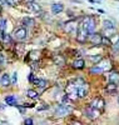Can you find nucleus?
I'll use <instances>...</instances> for the list:
<instances>
[{
    "mask_svg": "<svg viewBox=\"0 0 119 125\" xmlns=\"http://www.w3.org/2000/svg\"><path fill=\"white\" fill-rule=\"evenodd\" d=\"M82 25H83V28L90 34V33H93V31L95 30L96 21H95V19H94V18H92V16H86V18L83 19Z\"/></svg>",
    "mask_w": 119,
    "mask_h": 125,
    "instance_id": "1",
    "label": "nucleus"
},
{
    "mask_svg": "<svg viewBox=\"0 0 119 125\" xmlns=\"http://www.w3.org/2000/svg\"><path fill=\"white\" fill-rule=\"evenodd\" d=\"M88 35H89V33L80 24L79 28L77 29V40L79 41V43H85V41L88 40Z\"/></svg>",
    "mask_w": 119,
    "mask_h": 125,
    "instance_id": "2",
    "label": "nucleus"
},
{
    "mask_svg": "<svg viewBox=\"0 0 119 125\" xmlns=\"http://www.w3.org/2000/svg\"><path fill=\"white\" fill-rule=\"evenodd\" d=\"M70 113H71V108H69L65 104H60V105H58L55 108V115L57 116H65Z\"/></svg>",
    "mask_w": 119,
    "mask_h": 125,
    "instance_id": "3",
    "label": "nucleus"
},
{
    "mask_svg": "<svg viewBox=\"0 0 119 125\" xmlns=\"http://www.w3.org/2000/svg\"><path fill=\"white\" fill-rule=\"evenodd\" d=\"M65 93H67L69 99H77L78 98V88L73 84V81H70L68 84V86L65 89Z\"/></svg>",
    "mask_w": 119,
    "mask_h": 125,
    "instance_id": "4",
    "label": "nucleus"
},
{
    "mask_svg": "<svg viewBox=\"0 0 119 125\" xmlns=\"http://www.w3.org/2000/svg\"><path fill=\"white\" fill-rule=\"evenodd\" d=\"M26 35H28L26 29H25V28H19V29H16V30L14 31L13 38H14L15 40H18V41H23V40L26 39Z\"/></svg>",
    "mask_w": 119,
    "mask_h": 125,
    "instance_id": "5",
    "label": "nucleus"
},
{
    "mask_svg": "<svg viewBox=\"0 0 119 125\" xmlns=\"http://www.w3.org/2000/svg\"><path fill=\"white\" fill-rule=\"evenodd\" d=\"M96 65H98L103 71H109L112 69V61L108 59V58H105V59H102L100 61L96 62Z\"/></svg>",
    "mask_w": 119,
    "mask_h": 125,
    "instance_id": "6",
    "label": "nucleus"
},
{
    "mask_svg": "<svg viewBox=\"0 0 119 125\" xmlns=\"http://www.w3.org/2000/svg\"><path fill=\"white\" fill-rule=\"evenodd\" d=\"M102 39H103V36L98 33H94V31L90 33V35H89V40L93 45H102Z\"/></svg>",
    "mask_w": 119,
    "mask_h": 125,
    "instance_id": "7",
    "label": "nucleus"
},
{
    "mask_svg": "<svg viewBox=\"0 0 119 125\" xmlns=\"http://www.w3.org/2000/svg\"><path fill=\"white\" fill-rule=\"evenodd\" d=\"M77 29H78V25H77L75 21H73V20H71V21L65 23V25H64V30H65L68 34H75Z\"/></svg>",
    "mask_w": 119,
    "mask_h": 125,
    "instance_id": "8",
    "label": "nucleus"
},
{
    "mask_svg": "<svg viewBox=\"0 0 119 125\" xmlns=\"http://www.w3.org/2000/svg\"><path fill=\"white\" fill-rule=\"evenodd\" d=\"M103 29H104V31L105 33H114L115 31V25H114V23L112 21V20H104V23H103Z\"/></svg>",
    "mask_w": 119,
    "mask_h": 125,
    "instance_id": "9",
    "label": "nucleus"
},
{
    "mask_svg": "<svg viewBox=\"0 0 119 125\" xmlns=\"http://www.w3.org/2000/svg\"><path fill=\"white\" fill-rule=\"evenodd\" d=\"M85 115L88 116L89 119H95V118L99 116V110H96L95 108H93V106L90 105L89 108L85 109Z\"/></svg>",
    "mask_w": 119,
    "mask_h": 125,
    "instance_id": "10",
    "label": "nucleus"
},
{
    "mask_svg": "<svg viewBox=\"0 0 119 125\" xmlns=\"http://www.w3.org/2000/svg\"><path fill=\"white\" fill-rule=\"evenodd\" d=\"M88 91H89V86L86 83H84L80 86H78V98H85Z\"/></svg>",
    "mask_w": 119,
    "mask_h": 125,
    "instance_id": "11",
    "label": "nucleus"
},
{
    "mask_svg": "<svg viewBox=\"0 0 119 125\" xmlns=\"http://www.w3.org/2000/svg\"><path fill=\"white\" fill-rule=\"evenodd\" d=\"M28 8H29V10H31L33 13H40V11H41V5H40L38 1H35V0L28 3Z\"/></svg>",
    "mask_w": 119,
    "mask_h": 125,
    "instance_id": "12",
    "label": "nucleus"
},
{
    "mask_svg": "<svg viewBox=\"0 0 119 125\" xmlns=\"http://www.w3.org/2000/svg\"><path fill=\"white\" fill-rule=\"evenodd\" d=\"M104 105H105V103H104V100H103V99H100V98L94 99V100H93V103H92V106H93V108H95L96 110H99V111L104 109Z\"/></svg>",
    "mask_w": 119,
    "mask_h": 125,
    "instance_id": "13",
    "label": "nucleus"
},
{
    "mask_svg": "<svg viewBox=\"0 0 119 125\" xmlns=\"http://www.w3.org/2000/svg\"><path fill=\"white\" fill-rule=\"evenodd\" d=\"M0 84H1L4 88L9 86L10 84H12V80H10V76L8 74H3L1 78H0Z\"/></svg>",
    "mask_w": 119,
    "mask_h": 125,
    "instance_id": "14",
    "label": "nucleus"
},
{
    "mask_svg": "<svg viewBox=\"0 0 119 125\" xmlns=\"http://www.w3.org/2000/svg\"><path fill=\"white\" fill-rule=\"evenodd\" d=\"M64 10V6H63V4H60V3H55V4H53L51 5V11H53V14H59V13H61Z\"/></svg>",
    "mask_w": 119,
    "mask_h": 125,
    "instance_id": "15",
    "label": "nucleus"
},
{
    "mask_svg": "<svg viewBox=\"0 0 119 125\" xmlns=\"http://www.w3.org/2000/svg\"><path fill=\"white\" fill-rule=\"evenodd\" d=\"M33 84L36 85V86L40 88V89H44V88H47L48 83H47L45 80H43V79H34V80H33Z\"/></svg>",
    "mask_w": 119,
    "mask_h": 125,
    "instance_id": "16",
    "label": "nucleus"
},
{
    "mask_svg": "<svg viewBox=\"0 0 119 125\" xmlns=\"http://www.w3.org/2000/svg\"><path fill=\"white\" fill-rule=\"evenodd\" d=\"M105 93L109 94V95H114V94L117 93V84H113V83H110V84L105 88Z\"/></svg>",
    "mask_w": 119,
    "mask_h": 125,
    "instance_id": "17",
    "label": "nucleus"
},
{
    "mask_svg": "<svg viewBox=\"0 0 119 125\" xmlns=\"http://www.w3.org/2000/svg\"><path fill=\"white\" fill-rule=\"evenodd\" d=\"M84 65H85V62H84L83 59H77V60L73 62V68H74V69H78V70L83 69Z\"/></svg>",
    "mask_w": 119,
    "mask_h": 125,
    "instance_id": "18",
    "label": "nucleus"
},
{
    "mask_svg": "<svg viewBox=\"0 0 119 125\" xmlns=\"http://www.w3.org/2000/svg\"><path fill=\"white\" fill-rule=\"evenodd\" d=\"M1 40H3L4 45H6V46L13 44V38L10 36L9 34H3V36H1Z\"/></svg>",
    "mask_w": 119,
    "mask_h": 125,
    "instance_id": "19",
    "label": "nucleus"
},
{
    "mask_svg": "<svg viewBox=\"0 0 119 125\" xmlns=\"http://www.w3.org/2000/svg\"><path fill=\"white\" fill-rule=\"evenodd\" d=\"M35 21H34V19H31V18H24L23 19V25L25 28H31V26H34Z\"/></svg>",
    "mask_w": 119,
    "mask_h": 125,
    "instance_id": "20",
    "label": "nucleus"
},
{
    "mask_svg": "<svg viewBox=\"0 0 119 125\" xmlns=\"http://www.w3.org/2000/svg\"><path fill=\"white\" fill-rule=\"evenodd\" d=\"M109 81L113 83V84H119V74L118 73H112V74L109 75Z\"/></svg>",
    "mask_w": 119,
    "mask_h": 125,
    "instance_id": "21",
    "label": "nucleus"
},
{
    "mask_svg": "<svg viewBox=\"0 0 119 125\" xmlns=\"http://www.w3.org/2000/svg\"><path fill=\"white\" fill-rule=\"evenodd\" d=\"M54 61H55L57 65H60V66H63L64 64H65V59H64L63 56H60V55H55V56H54Z\"/></svg>",
    "mask_w": 119,
    "mask_h": 125,
    "instance_id": "22",
    "label": "nucleus"
},
{
    "mask_svg": "<svg viewBox=\"0 0 119 125\" xmlns=\"http://www.w3.org/2000/svg\"><path fill=\"white\" fill-rule=\"evenodd\" d=\"M5 103L8 105H16V98L13 96V95H9L5 98Z\"/></svg>",
    "mask_w": 119,
    "mask_h": 125,
    "instance_id": "23",
    "label": "nucleus"
},
{
    "mask_svg": "<svg viewBox=\"0 0 119 125\" xmlns=\"http://www.w3.org/2000/svg\"><path fill=\"white\" fill-rule=\"evenodd\" d=\"M5 28H6V20L4 18H0V35H1V36L4 34Z\"/></svg>",
    "mask_w": 119,
    "mask_h": 125,
    "instance_id": "24",
    "label": "nucleus"
},
{
    "mask_svg": "<svg viewBox=\"0 0 119 125\" xmlns=\"http://www.w3.org/2000/svg\"><path fill=\"white\" fill-rule=\"evenodd\" d=\"M26 95H28L30 99H36V98H38V93H36L35 90H33V89H29V90L26 91Z\"/></svg>",
    "mask_w": 119,
    "mask_h": 125,
    "instance_id": "25",
    "label": "nucleus"
},
{
    "mask_svg": "<svg viewBox=\"0 0 119 125\" xmlns=\"http://www.w3.org/2000/svg\"><path fill=\"white\" fill-rule=\"evenodd\" d=\"M90 73H92V74H102L103 70H102L98 65H95V66H93V68L90 69Z\"/></svg>",
    "mask_w": 119,
    "mask_h": 125,
    "instance_id": "26",
    "label": "nucleus"
},
{
    "mask_svg": "<svg viewBox=\"0 0 119 125\" xmlns=\"http://www.w3.org/2000/svg\"><path fill=\"white\" fill-rule=\"evenodd\" d=\"M102 45H105V46H110V45H113V44H112V41L109 40V38H108V36H105V38H103V39H102Z\"/></svg>",
    "mask_w": 119,
    "mask_h": 125,
    "instance_id": "27",
    "label": "nucleus"
},
{
    "mask_svg": "<svg viewBox=\"0 0 119 125\" xmlns=\"http://www.w3.org/2000/svg\"><path fill=\"white\" fill-rule=\"evenodd\" d=\"M3 1H4L6 5H9V6H15V5L18 4L19 0H3Z\"/></svg>",
    "mask_w": 119,
    "mask_h": 125,
    "instance_id": "28",
    "label": "nucleus"
},
{
    "mask_svg": "<svg viewBox=\"0 0 119 125\" xmlns=\"http://www.w3.org/2000/svg\"><path fill=\"white\" fill-rule=\"evenodd\" d=\"M39 51H31V53L29 54L30 55V59H33V60H38L39 59Z\"/></svg>",
    "mask_w": 119,
    "mask_h": 125,
    "instance_id": "29",
    "label": "nucleus"
},
{
    "mask_svg": "<svg viewBox=\"0 0 119 125\" xmlns=\"http://www.w3.org/2000/svg\"><path fill=\"white\" fill-rule=\"evenodd\" d=\"M89 59H90L93 62H94V61H95V62H98V60H100L102 56H100V55H95V56H89Z\"/></svg>",
    "mask_w": 119,
    "mask_h": 125,
    "instance_id": "30",
    "label": "nucleus"
},
{
    "mask_svg": "<svg viewBox=\"0 0 119 125\" xmlns=\"http://www.w3.org/2000/svg\"><path fill=\"white\" fill-rule=\"evenodd\" d=\"M4 65H5V56L0 54V66H4Z\"/></svg>",
    "mask_w": 119,
    "mask_h": 125,
    "instance_id": "31",
    "label": "nucleus"
},
{
    "mask_svg": "<svg viewBox=\"0 0 119 125\" xmlns=\"http://www.w3.org/2000/svg\"><path fill=\"white\" fill-rule=\"evenodd\" d=\"M16 80H18V74H16V73H14V74H13V79H12V83H14V84H15Z\"/></svg>",
    "mask_w": 119,
    "mask_h": 125,
    "instance_id": "32",
    "label": "nucleus"
},
{
    "mask_svg": "<svg viewBox=\"0 0 119 125\" xmlns=\"http://www.w3.org/2000/svg\"><path fill=\"white\" fill-rule=\"evenodd\" d=\"M113 46H114V49H115L117 51H119V38H118V41H117V43H115Z\"/></svg>",
    "mask_w": 119,
    "mask_h": 125,
    "instance_id": "33",
    "label": "nucleus"
},
{
    "mask_svg": "<svg viewBox=\"0 0 119 125\" xmlns=\"http://www.w3.org/2000/svg\"><path fill=\"white\" fill-rule=\"evenodd\" d=\"M24 123H25V124H30V125H31V124H33V120H31V119H26Z\"/></svg>",
    "mask_w": 119,
    "mask_h": 125,
    "instance_id": "34",
    "label": "nucleus"
},
{
    "mask_svg": "<svg viewBox=\"0 0 119 125\" xmlns=\"http://www.w3.org/2000/svg\"><path fill=\"white\" fill-rule=\"evenodd\" d=\"M29 80L33 83V80H34V74H30V75H29Z\"/></svg>",
    "mask_w": 119,
    "mask_h": 125,
    "instance_id": "35",
    "label": "nucleus"
},
{
    "mask_svg": "<svg viewBox=\"0 0 119 125\" xmlns=\"http://www.w3.org/2000/svg\"><path fill=\"white\" fill-rule=\"evenodd\" d=\"M23 1H24V3H26V4H28V3H30V1H33V0H23Z\"/></svg>",
    "mask_w": 119,
    "mask_h": 125,
    "instance_id": "36",
    "label": "nucleus"
},
{
    "mask_svg": "<svg viewBox=\"0 0 119 125\" xmlns=\"http://www.w3.org/2000/svg\"><path fill=\"white\" fill-rule=\"evenodd\" d=\"M118 101H119V99H118Z\"/></svg>",
    "mask_w": 119,
    "mask_h": 125,
    "instance_id": "37",
    "label": "nucleus"
}]
</instances>
